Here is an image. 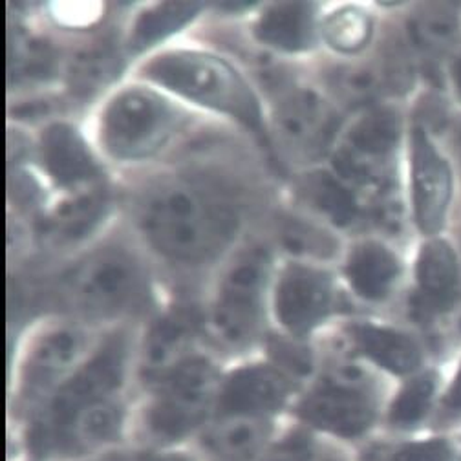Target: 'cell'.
<instances>
[{
	"label": "cell",
	"mask_w": 461,
	"mask_h": 461,
	"mask_svg": "<svg viewBox=\"0 0 461 461\" xmlns=\"http://www.w3.org/2000/svg\"><path fill=\"white\" fill-rule=\"evenodd\" d=\"M218 374L200 357L185 359L161 384L147 414V429L159 441H176L193 432L216 397Z\"/></svg>",
	"instance_id": "5"
},
{
	"label": "cell",
	"mask_w": 461,
	"mask_h": 461,
	"mask_svg": "<svg viewBox=\"0 0 461 461\" xmlns=\"http://www.w3.org/2000/svg\"><path fill=\"white\" fill-rule=\"evenodd\" d=\"M180 125V110L163 95L147 88H127L103 113L101 141L113 158L145 159L163 149Z\"/></svg>",
	"instance_id": "3"
},
{
	"label": "cell",
	"mask_w": 461,
	"mask_h": 461,
	"mask_svg": "<svg viewBox=\"0 0 461 461\" xmlns=\"http://www.w3.org/2000/svg\"><path fill=\"white\" fill-rule=\"evenodd\" d=\"M140 223L147 240L167 258L203 264L235 239V209L202 187L178 182L156 189L145 200Z\"/></svg>",
	"instance_id": "1"
},
{
	"label": "cell",
	"mask_w": 461,
	"mask_h": 461,
	"mask_svg": "<svg viewBox=\"0 0 461 461\" xmlns=\"http://www.w3.org/2000/svg\"><path fill=\"white\" fill-rule=\"evenodd\" d=\"M375 461H454V448L447 439L416 441L392 448Z\"/></svg>",
	"instance_id": "30"
},
{
	"label": "cell",
	"mask_w": 461,
	"mask_h": 461,
	"mask_svg": "<svg viewBox=\"0 0 461 461\" xmlns=\"http://www.w3.org/2000/svg\"><path fill=\"white\" fill-rule=\"evenodd\" d=\"M337 86L339 92L346 99H368L377 92L379 79L374 70L368 68H354V70H344L337 76Z\"/></svg>",
	"instance_id": "31"
},
{
	"label": "cell",
	"mask_w": 461,
	"mask_h": 461,
	"mask_svg": "<svg viewBox=\"0 0 461 461\" xmlns=\"http://www.w3.org/2000/svg\"><path fill=\"white\" fill-rule=\"evenodd\" d=\"M53 51L23 32H10L8 41V74L10 83L42 79L53 72Z\"/></svg>",
	"instance_id": "25"
},
{
	"label": "cell",
	"mask_w": 461,
	"mask_h": 461,
	"mask_svg": "<svg viewBox=\"0 0 461 461\" xmlns=\"http://www.w3.org/2000/svg\"><path fill=\"white\" fill-rule=\"evenodd\" d=\"M399 275V262L390 249L377 242H363L356 246L346 262L354 292L366 301L384 299Z\"/></svg>",
	"instance_id": "19"
},
{
	"label": "cell",
	"mask_w": 461,
	"mask_h": 461,
	"mask_svg": "<svg viewBox=\"0 0 461 461\" xmlns=\"http://www.w3.org/2000/svg\"><path fill=\"white\" fill-rule=\"evenodd\" d=\"M287 395L290 381L271 366H248L227 379L220 393L223 416H255L278 411Z\"/></svg>",
	"instance_id": "13"
},
{
	"label": "cell",
	"mask_w": 461,
	"mask_h": 461,
	"mask_svg": "<svg viewBox=\"0 0 461 461\" xmlns=\"http://www.w3.org/2000/svg\"><path fill=\"white\" fill-rule=\"evenodd\" d=\"M397 120L390 110H370L342 138L335 152L339 176L356 184L381 178L383 168L397 143Z\"/></svg>",
	"instance_id": "9"
},
{
	"label": "cell",
	"mask_w": 461,
	"mask_h": 461,
	"mask_svg": "<svg viewBox=\"0 0 461 461\" xmlns=\"http://www.w3.org/2000/svg\"><path fill=\"white\" fill-rule=\"evenodd\" d=\"M452 196V175L423 129L412 134V200L416 221L425 235H436L445 223Z\"/></svg>",
	"instance_id": "12"
},
{
	"label": "cell",
	"mask_w": 461,
	"mask_h": 461,
	"mask_svg": "<svg viewBox=\"0 0 461 461\" xmlns=\"http://www.w3.org/2000/svg\"><path fill=\"white\" fill-rule=\"evenodd\" d=\"M331 276L313 266H285L276 285L275 310L278 322L294 337H306L331 312Z\"/></svg>",
	"instance_id": "10"
},
{
	"label": "cell",
	"mask_w": 461,
	"mask_h": 461,
	"mask_svg": "<svg viewBox=\"0 0 461 461\" xmlns=\"http://www.w3.org/2000/svg\"><path fill=\"white\" fill-rule=\"evenodd\" d=\"M198 328V313L187 308L175 310L156 322L145 344V374L152 379H165L182 365Z\"/></svg>",
	"instance_id": "16"
},
{
	"label": "cell",
	"mask_w": 461,
	"mask_h": 461,
	"mask_svg": "<svg viewBox=\"0 0 461 461\" xmlns=\"http://www.w3.org/2000/svg\"><path fill=\"white\" fill-rule=\"evenodd\" d=\"M322 461H339V459H335V457H326V459H322Z\"/></svg>",
	"instance_id": "37"
},
{
	"label": "cell",
	"mask_w": 461,
	"mask_h": 461,
	"mask_svg": "<svg viewBox=\"0 0 461 461\" xmlns=\"http://www.w3.org/2000/svg\"><path fill=\"white\" fill-rule=\"evenodd\" d=\"M269 260L253 251L242 257L225 275L214 304V326L229 344L251 340L262 321Z\"/></svg>",
	"instance_id": "7"
},
{
	"label": "cell",
	"mask_w": 461,
	"mask_h": 461,
	"mask_svg": "<svg viewBox=\"0 0 461 461\" xmlns=\"http://www.w3.org/2000/svg\"><path fill=\"white\" fill-rule=\"evenodd\" d=\"M154 83L178 95L216 110L262 134V108L249 83L229 63L203 51H168L145 67Z\"/></svg>",
	"instance_id": "2"
},
{
	"label": "cell",
	"mask_w": 461,
	"mask_h": 461,
	"mask_svg": "<svg viewBox=\"0 0 461 461\" xmlns=\"http://www.w3.org/2000/svg\"><path fill=\"white\" fill-rule=\"evenodd\" d=\"M317 8L308 3H282L269 6L255 26V35L282 51H304L315 42Z\"/></svg>",
	"instance_id": "17"
},
{
	"label": "cell",
	"mask_w": 461,
	"mask_h": 461,
	"mask_svg": "<svg viewBox=\"0 0 461 461\" xmlns=\"http://www.w3.org/2000/svg\"><path fill=\"white\" fill-rule=\"evenodd\" d=\"M97 461H140V459H132V457L123 456V454H112V456H106V457L97 459Z\"/></svg>",
	"instance_id": "36"
},
{
	"label": "cell",
	"mask_w": 461,
	"mask_h": 461,
	"mask_svg": "<svg viewBox=\"0 0 461 461\" xmlns=\"http://www.w3.org/2000/svg\"><path fill=\"white\" fill-rule=\"evenodd\" d=\"M143 275L123 251H101L83 262L67 282L72 303L90 317H113L143 295Z\"/></svg>",
	"instance_id": "6"
},
{
	"label": "cell",
	"mask_w": 461,
	"mask_h": 461,
	"mask_svg": "<svg viewBox=\"0 0 461 461\" xmlns=\"http://www.w3.org/2000/svg\"><path fill=\"white\" fill-rule=\"evenodd\" d=\"M120 70V61L108 46H94L79 53L70 70V81L76 94L90 95L103 85H108Z\"/></svg>",
	"instance_id": "26"
},
{
	"label": "cell",
	"mask_w": 461,
	"mask_h": 461,
	"mask_svg": "<svg viewBox=\"0 0 461 461\" xmlns=\"http://www.w3.org/2000/svg\"><path fill=\"white\" fill-rule=\"evenodd\" d=\"M350 333L357 348L366 357L392 374L405 375L421 365L420 346L397 330L375 324H356Z\"/></svg>",
	"instance_id": "18"
},
{
	"label": "cell",
	"mask_w": 461,
	"mask_h": 461,
	"mask_svg": "<svg viewBox=\"0 0 461 461\" xmlns=\"http://www.w3.org/2000/svg\"><path fill=\"white\" fill-rule=\"evenodd\" d=\"M308 202L328 216L335 225H350L357 216V203L352 191L328 172H317L303 187Z\"/></svg>",
	"instance_id": "24"
},
{
	"label": "cell",
	"mask_w": 461,
	"mask_h": 461,
	"mask_svg": "<svg viewBox=\"0 0 461 461\" xmlns=\"http://www.w3.org/2000/svg\"><path fill=\"white\" fill-rule=\"evenodd\" d=\"M452 74H454L456 88H457V92H459V95H461V55L457 57L456 63H454V70H452Z\"/></svg>",
	"instance_id": "35"
},
{
	"label": "cell",
	"mask_w": 461,
	"mask_h": 461,
	"mask_svg": "<svg viewBox=\"0 0 461 461\" xmlns=\"http://www.w3.org/2000/svg\"><path fill=\"white\" fill-rule=\"evenodd\" d=\"M267 430L262 418L229 416L209 434L207 443L223 461H251L266 443Z\"/></svg>",
	"instance_id": "22"
},
{
	"label": "cell",
	"mask_w": 461,
	"mask_h": 461,
	"mask_svg": "<svg viewBox=\"0 0 461 461\" xmlns=\"http://www.w3.org/2000/svg\"><path fill=\"white\" fill-rule=\"evenodd\" d=\"M41 154L46 172L59 187L92 185L101 175L85 140L70 125H50L41 140Z\"/></svg>",
	"instance_id": "14"
},
{
	"label": "cell",
	"mask_w": 461,
	"mask_h": 461,
	"mask_svg": "<svg viewBox=\"0 0 461 461\" xmlns=\"http://www.w3.org/2000/svg\"><path fill=\"white\" fill-rule=\"evenodd\" d=\"M85 337L72 328L48 331L33 348L24 370V392L37 397L48 392L79 359Z\"/></svg>",
	"instance_id": "15"
},
{
	"label": "cell",
	"mask_w": 461,
	"mask_h": 461,
	"mask_svg": "<svg viewBox=\"0 0 461 461\" xmlns=\"http://www.w3.org/2000/svg\"><path fill=\"white\" fill-rule=\"evenodd\" d=\"M457 24L450 10L434 6L420 14L412 24V35L416 41L429 50L445 48L456 35Z\"/></svg>",
	"instance_id": "29"
},
{
	"label": "cell",
	"mask_w": 461,
	"mask_h": 461,
	"mask_svg": "<svg viewBox=\"0 0 461 461\" xmlns=\"http://www.w3.org/2000/svg\"><path fill=\"white\" fill-rule=\"evenodd\" d=\"M459 143H461V136H459Z\"/></svg>",
	"instance_id": "38"
},
{
	"label": "cell",
	"mask_w": 461,
	"mask_h": 461,
	"mask_svg": "<svg viewBox=\"0 0 461 461\" xmlns=\"http://www.w3.org/2000/svg\"><path fill=\"white\" fill-rule=\"evenodd\" d=\"M445 405L452 411H461V366L454 377L452 386L448 388L445 395Z\"/></svg>",
	"instance_id": "33"
},
{
	"label": "cell",
	"mask_w": 461,
	"mask_h": 461,
	"mask_svg": "<svg viewBox=\"0 0 461 461\" xmlns=\"http://www.w3.org/2000/svg\"><path fill=\"white\" fill-rule=\"evenodd\" d=\"M276 132L282 147L297 159L319 158L333 141L337 115L312 90H295L276 112Z\"/></svg>",
	"instance_id": "11"
},
{
	"label": "cell",
	"mask_w": 461,
	"mask_h": 461,
	"mask_svg": "<svg viewBox=\"0 0 461 461\" xmlns=\"http://www.w3.org/2000/svg\"><path fill=\"white\" fill-rule=\"evenodd\" d=\"M322 32L333 50L356 53L363 50L372 37V19L359 8H342L326 19Z\"/></svg>",
	"instance_id": "27"
},
{
	"label": "cell",
	"mask_w": 461,
	"mask_h": 461,
	"mask_svg": "<svg viewBox=\"0 0 461 461\" xmlns=\"http://www.w3.org/2000/svg\"><path fill=\"white\" fill-rule=\"evenodd\" d=\"M127 366L125 337H112L53 395L46 420L37 427L35 441L42 448L55 434L65 430L79 414L113 401Z\"/></svg>",
	"instance_id": "4"
},
{
	"label": "cell",
	"mask_w": 461,
	"mask_h": 461,
	"mask_svg": "<svg viewBox=\"0 0 461 461\" xmlns=\"http://www.w3.org/2000/svg\"><path fill=\"white\" fill-rule=\"evenodd\" d=\"M200 10L202 6L196 3H167L154 6L136 21L131 35V48L134 51L150 48L189 24Z\"/></svg>",
	"instance_id": "23"
},
{
	"label": "cell",
	"mask_w": 461,
	"mask_h": 461,
	"mask_svg": "<svg viewBox=\"0 0 461 461\" xmlns=\"http://www.w3.org/2000/svg\"><path fill=\"white\" fill-rule=\"evenodd\" d=\"M106 209V196L101 189L81 191L53 211L46 233L57 242H76L85 239L99 223Z\"/></svg>",
	"instance_id": "21"
},
{
	"label": "cell",
	"mask_w": 461,
	"mask_h": 461,
	"mask_svg": "<svg viewBox=\"0 0 461 461\" xmlns=\"http://www.w3.org/2000/svg\"><path fill=\"white\" fill-rule=\"evenodd\" d=\"M312 447L306 436L294 434L275 447L264 461H310Z\"/></svg>",
	"instance_id": "32"
},
{
	"label": "cell",
	"mask_w": 461,
	"mask_h": 461,
	"mask_svg": "<svg viewBox=\"0 0 461 461\" xmlns=\"http://www.w3.org/2000/svg\"><path fill=\"white\" fill-rule=\"evenodd\" d=\"M140 461H189V459L182 454H159V456L140 457Z\"/></svg>",
	"instance_id": "34"
},
{
	"label": "cell",
	"mask_w": 461,
	"mask_h": 461,
	"mask_svg": "<svg viewBox=\"0 0 461 461\" xmlns=\"http://www.w3.org/2000/svg\"><path fill=\"white\" fill-rule=\"evenodd\" d=\"M301 416L331 434L356 438L374 423L375 405L357 377L340 374L321 383L303 401Z\"/></svg>",
	"instance_id": "8"
},
{
	"label": "cell",
	"mask_w": 461,
	"mask_h": 461,
	"mask_svg": "<svg viewBox=\"0 0 461 461\" xmlns=\"http://www.w3.org/2000/svg\"><path fill=\"white\" fill-rule=\"evenodd\" d=\"M416 276L420 304L427 310L445 308L457 284V260L452 248L443 240L427 242L418 258Z\"/></svg>",
	"instance_id": "20"
},
{
	"label": "cell",
	"mask_w": 461,
	"mask_h": 461,
	"mask_svg": "<svg viewBox=\"0 0 461 461\" xmlns=\"http://www.w3.org/2000/svg\"><path fill=\"white\" fill-rule=\"evenodd\" d=\"M436 393V377L427 374L411 381L399 392L390 409V421L395 427H412L420 423L429 409Z\"/></svg>",
	"instance_id": "28"
}]
</instances>
